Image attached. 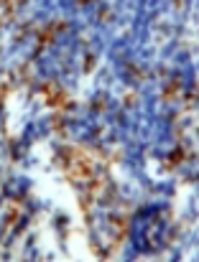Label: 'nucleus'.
<instances>
[{"label":"nucleus","instance_id":"1","mask_svg":"<svg viewBox=\"0 0 199 262\" xmlns=\"http://www.w3.org/2000/svg\"><path fill=\"white\" fill-rule=\"evenodd\" d=\"M64 158H67L64 171H67V178L72 183H85V181H90L95 176V161L82 148H67Z\"/></svg>","mask_w":199,"mask_h":262},{"label":"nucleus","instance_id":"4","mask_svg":"<svg viewBox=\"0 0 199 262\" xmlns=\"http://www.w3.org/2000/svg\"><path fill=\"white\" fill-rule=\"evenodd\" d=\"M182 161H184V150L179 148V150L171 156V161H169V168H176V163H182Z\"/></svg>","mask_w":199,"mask_h":262},{"label":"nucleus","instance_id":"2","mask_svg":"<svg viewBox=\"0 0 199 262\" xmlns=\"http://www.w3.org/2000/svg\"><path fill=\"white\" fill-rule=\"evenodd\" d=\"M41 94L46 97V104L49 107H64V102H67V92L62 87H56L54 82H46L41 87Z\"/></svg>","mask_w":199,"mask_h":262},{"label":"nucleus","instance_id":"5","mask_svg":"<svg viewBox=\"0 0 199 262\" xmlns=\"http://www.w3.org/2000/svg\"><path fill=\"white\" fill-rule=\"evenodd\" d=\"M90 3H95V0H79V5H90Z\"/></svg>","mask_w":199,"mask_h":262},{"label":"nucleus","instance_id":"3","mask_svg":"<svg viewBox=\"0 0 199 262\" xmlns=\"http://www.w3.org/2000/svg\"><path fill=\"white\" fill-rule=\"evenodd\" d=\"M179 87H182V82H179V79H176V82H171L169 92H164V99H166V102H171V99H174V94L179 92Z\"/></svg>","mask_w":199,"mask_h":262}]
</instances>
